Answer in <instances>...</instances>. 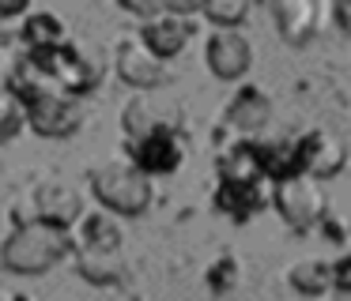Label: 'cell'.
I'll use <instances>...</instances> for the list:
<instances>
[{"label":"cell","instance_id":"1","mask_svg":"<svg viewBox=\"0 0 351 301\" xmlns=\"http://www.w3.org/2000/svg\"><path fill=\"white\" fill-rule=\"evenodd\" d=\"M72 230H57L46 222H19L0 241V267L12 275H46L64 256H72Z\"/></svg>","mask_w":351,"mask_h":301},{"label":"cell","instance_id":"2","mask_svg":"<svg viewBox=\"0 0 351 301\" xmlns=\"http://www.w3.org/2000/svg\"><path fill=\"white\" fill-rule=\"evenodd\" d=\"M87 181H91V196L99 200V207L110 211L114 218H140L152 207V181L140 170H132L125 158L95 166Z\"/></svg>","mask_w":351,"mask_h":301},{"label":"cell","instance_id":"3","mask_svg":"<svg viewBox=\"0 0 351 301\" xmlns=\"http://www.w3.org/2000/svg\"><path fill=\"white\" fill-rule=\"evenodd\" d=\"M272 207L280 211V218L291 226V230H313L321 226V218L328 215V200H325V188L321 181L306 177V173H295V177H283L272 185L268 192Z\"/></svg>","mask_w":351,"mask_h":301},{"label":"cell","instance_id":"4","mask_svg":"<svg viewBox=\"0 0 351 301\" xmlns=\"http://www.w3.org/2000/svg\"><path fill=\"white\" fill-rule=\"evenodd\" d=\"M114 72H117V79H121L125 87L140 90V94H152V90H159L162 83L170 79V64L155 57L136 34L117 38V45H114Z\"/></svg>","mask_w":351,"mask_h":301},{"label":"cell","instance_id":"5","mask_svg":"<svg viewBox=\"0 0 351 301\" xmlns=\"http://www.w3.org/2000/svg\"><path fill=\"white\" fill-rule=\"evenodd\" d=\"M23 207L38 222L57 226V230H72L84 218V196H80V188L64 185V181H38L23 196Z\"/></svg>","mask_w":351,"mask_h":301},{"label":"cell","instance_id":"6","mask_svg":"<svg viewBox=\"0 0 351 301\" xmlns=\"http://www.w3.org/2000/svg\"><path fill=\"white\" fill-rule=\"evenodd\" d=\"M23 117H27V128H34L38 135L64 140V135L84 128V105H80V98L53 90V94H38L31 102H23Z\"/></svg>","mask_w":351,"mask_h":301},{"label":"cell","instance_id":"7","mask_svg":"<svg viewBox=\"0 0 351 301\" xmlns=\"http://www.w3.org/2000/svg\"><path fill=\"white\" fill-rule=\"evenodd\" d=\"M125 150H129L125 162H129L132 170H140L147 181L159 177V173H174L178 166L185 162V143H182V135H178V128H159V132L125 140Z\"/></svg>","mask_w":351,"mask_h":301},{"label":"cell","instance_id":"8","mask_svg":"<svg viewBox=\"0 0 351 301\" xmlns=\"http://www.w3.org/2000/svg\"><path fill=\"white\" fill-rule=\"evenodd\" d=\"M348 162V143L328 128H313V132L298 135V173L313 181H328L343 170Z\"/></svg>","mask_w":351,"mask_h":301},{"label":"cell","instance_id":"9","mask_svg":"<svg viewBox=\"0 0 351 301\" xmlns=\"http://www.w3.org/2000/svg\"><path fill=\"white\" fill-rule=\"evenodd\" d=\"M204 60L215 79L234 83L253 68V45L242 30H212V38L204 45Z\"/></svg>","mask_w":351,"mask_h":301},{"label":"cell","instance_id":"10","mask_svg":"<svg viewBox=\"0 0 351 301\" xmlns=\"http://www.w3.org/2000/svg\"><path fill=\"white\" fill-rule=\"evenodd\" d=\"M136 38H140V42H144L159 60H170V57H178V53L189 45V38H193V19L162 12V15H155V19H144V23H140Z\"/></svg>","mask_w":351,"mask_h":301},{"label":"cell","instance_id":"11","mask_svg":"<svg viewBox=\"0 0 351 301\" xmlns=\"http://www.w3.org/2000/svg\"><path fill=\"white\" fill-rule=\"evenodd\" d=\"M223 120H227L234 132H242V135L261 132V128L272 120V98H268L265 90L257 87V83H245V87H238L234 98L227 102Z\"/></svg>","mask_w":351,"mask_h":301},{"label":"cell","instance_id":"12","mask_svg":"<svg viewBox=\"0 0 351 301\" xmlns=\"http://www.w3.org/2000/svg\"><path fill=\"white\" fill-rule=\"evenodd\" d=\"M212 203L219 215L234 218V222H245L257 211H265L268 188H265V181H219L212 192Z\"/></svg>","mask_w":351,"mask_h":301},{"label":"cell","instance_id":"13","mask_svg":"<svg viewBox=\"0 0 351 301\" xmlns=\"http://www.w3.org/2000/svg\"><path fill=\"white\" fill-rule=\"evenodd\" d=\"M72 263L84 283L95 286H117L125 278V252L121 248H99V245H72Z\"/></svg>","mask_w":351,"mask_h":301},{"label":"cell","instance_id":"14","mask_svg":"<svg viewBox=\"0 0 351 301\" xmlns=\"http://www.w3.org/2000/svg\"><path fill=\"white\" fill-rule=\"evenodd\" d=\"M272 19H276V30H280V38L287 45H306L317 34L321 8L313 0H276Z\"/></svg>","mask_w":351,"mask_h":301},{"label":"cell","instance_id":"15","mask_svg":"<svg viewBox=\"0 0 351 301\" xmlns=\"http://www.w3.org/2000/svg\"><path fill=\"white\" fill-rule=\"evenodd\" d=\"M121 128H125V140L159 132V128H174V109L159 105L155 94H132L121 109Z\"/></svg>","mask_w":351,"mask_h":301},{"label":"cell","instance_id":"16","mask_svg":"<svg viewBox=\"0 0 351 301\" xmlns=\"http://www.w3.org/2000/svg\"><path fill=\"white\" fill-rule=\"evenodd\" d=\"M19 38H23L27 53H42V49H53V45L69 42V30H64V19L57 12H27L23 15V27H19Z\"/></svg>","mask_w":351,"mask_h":301},{"label":"cell","instance_id":"17","mask_svg":"<svg viewBox=\"0 0 351 301\" xmlns=\"http://www.w3.org/2000/svg\"><path fill=\"white\" fill-rule=\"evenodd\" d=\"M215 170H219V181H265L253 140H238L230 147H223L219 158H215Z\"/></svg>","mask_w":351,"mask_h":301},{"label":"cell","instance_id":"18","mask_svg":"<svg viewBox=\"0 0 351 301\" xmlns=\"http://www.w3.org/2000/svg\"><path fill=\"white\" fill-rule=\"evenodd\" d=\"M257 158H261V177L265 181H283L298 173V140H265L257 143Z\"/></svg>","mask_w":351,"mask_h":301},{"label":"cell","instance_id":"19","mask_svg":"<svg viewBox=\"0 0 351 301\" xmlns=\"http://www.w3.org/2000/svg\"><path fill=\"white\" fill-rule=\"evenodd\" d=\"M287 286L298 298H321L332 286V267L325 260H313V256L310 260H295L287 267Z\"/></svg>","mask_w":351,"mask_h":301},{"label":"cell","instance_id":"20","mask_svg":"<svg viewBox=\"0 0 351 301\" xmlns=\"http://www.w3.org/2000/svg\"><path fill=\"white\" fill-rule=\"evenodd\" d=\"M76 245H99V248H121V222H117L110 211H91V215L80 218V233Z\"/></svg>","mask_w":351,"mask_h":301},{"label":"cell","instance_id":"21","mask_svg":"<svg viewBox=\"0 0 351 301\" xmlns=\"http://www.w3.org/2000/svg\"><path fill=\"white\" fill-rule=\"evenodd\" d=\"M200 15L215 23V30H238L250 15V0H200Z\"/></svg>","mask_w":351,"mask_h":301},{"label":"cell","instance_id":"22","mask_svg":"<svg viewBox=\"0 0 351 301\" xmlns=\"http://www.w3.org/2000/svg\"><path fill=\"white\" fill-rule=\"evenodd\" d=\"M27 128V117H23V102L12 94L4 83H0V143L16 140L19 132Z\"/></svg>","mask_w":351,"mask_h":301},{"label":"cell","instance_id":"23","mask_svg":"<svg viewBox=\"0 0 351 301\" xmlns=\"http://www.w3.org/2000/svg\"><path fill=\"white\" fill-rule=\"evenodd\" d=\"M234 271H238L234 256H219V260L208 267V286H212V290H227V286L234 283Z\"/></svg>","mask_w":351,"mask_h":301},{"label":"cell","instance_id":"24","mask_svg":"<svg viewBox=\"0 0 351 301\" xmlns=\"http://www.w3.org/2000/svg\"><path fill=\"white\" fill-rule=\"evenodd\" d=\"M332 267V286L343 293H351V252H343L336 263H328Z\"/></svg>","mask_w":351,"mask_h":301},{"label":"cell","instance_id":"25","mask_svg":"<svg viewBox=\"0 0 351 301\" xmlns=\"http://www.w3.org/2000/svg\"><path fill=\"white\" fill-rule=\"evenodd\" d=\"M31 12V0H0V27L12 19H23Z\"/></svg>","mask_w":351,"mask_h":301},{"label":"cell","instance_id":"26","mask_svg":"<svg viewBox=\"0 0 351 301\" xmlns=\"http://www.w3.org/2000/svg\"><path fill=\"white\" fill-rule=\"evenodd\" d=\"M328 15L340 23V30H348V34H351V0H340V4H332V8H328Z\"/></svg>","mask_w":351,"mask_h":301},{"label":"cell","instance_id":"27","mask_svg":"<svg viewBox=\"0 0 351 301\" xmlns=\"http://www.w3.org/2000/svg\"><path fill=\"white\" fill-rule=\"evenodd\" d=\"M0 301H23V298L16 290H8V286H0Z\"/></svg>","mask_w":351,"mask_h":301},{"label":"cell","instance_id":"28","mask_svg":"<svg viewBox=\"0 0 351 301\" xmlns=\"http://www.w3.org/2000/svg\"><path fill=\"white\" fill-rule=\"evenodd\" d=\"M272 301H306V298H298V293H291V298H283V293H280V298H272Z\"/></svg>","mask_w":351,"mask_h":301},{"label":"cell","instance_id":"29","mask_svg":"<svg viewBox=\"0 0 351 301\" xmlns=\"http://www.w3.org/2000/svg\"><path fill=\"white\" fill-rule=\"evenodd\" d=\"M306 301H336V298H328V293H321V298H306Z\"/></svg>","mask_w":351,"mask_h":301}]
</instances>
